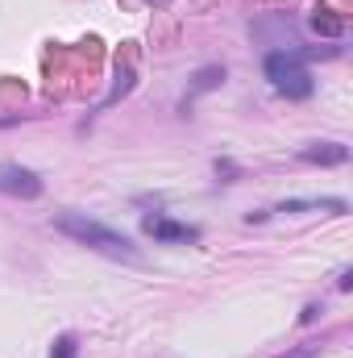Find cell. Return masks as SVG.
Listing matches in <instances>:
<instances>
[{"label":"cell","mask_w":353,"mask_h":358,"mask_svg":"<svg viewBox=\"0 0 353 358\" xmlns=\"http://www.w3.org/2000/svg\"><path fill=\"white\" fill-rule=\"evenodd\" d=\"M54 229H59V234H67L71 242L88 246V250L108 255V259H121V263H142L137 246H133L125 234L108 229L104 221H96V217H88V213H59V217H54Z\"/></svg>","instance_id":"cell-1"},{"label":"cell","mask_w":353,"mask_h":358,"mask_svg":"<svg viewBox=\"0 0 353 358\" xmlns=\"http://www.w3.org/2000/svg\"><path fill=\"white\" fill-rule=\"evenodd\" d=\"M262 67H266V80L283 92V96H291V100H308L312 88H316L312 76H308V67H303V59L295 50H270Z\"/></svg>","instance_id":"cell-2"},{"label":"cell","mask_w":353,"mask_h":358,"mask_svg":"<svg viewBox=\"0 0 353 358\" xmlns=\"http://www.w3.org/2000/svg\"><path fill=\"white\" fill-rule=\"evenodd\" d=\"M142 229H146L154 242H167V246H175V242H200V229H195V225L171 221L167 213H150V217H142Z\"/></svg>","instance_id":"cell-3"},{"label":"cell","mask_w":353,"mask_h":358,"mask_svg":"<svg viewBox=\"0 0 353 358\" xmlns=\"http://www.w3.org/2000/svg\"><path fill=\"white\" fill-rule=\"evenodd\" d=\"M0 192L21 196V200H33V196H42V179H38V171H29V167H0Z\"/></svg>","instance_id":"cell-4"},{"label":"cell","mask_w":353,"mask_h":358,"mask_svg":"<svg viewBox=\"0 0 353 358\" xmlns=\"http://www.w3.org/2000/svg\"><path fill=\"white\" fill-rule=\"evenodd\" d=\"M299 159L303 163H320V167H337V163L350 159V146H341V142H312V146L299 150Z\"/></svg>","instance_id":"cell-5"},{"label":"cell","mask_w":353,"mask_h":358,"mask_svg":"<svg viewBox=\"0 0 353 358\" xmlns=\"http://www.w3.org/2000/svg\"><path fill=\"white\" fill-rule=\"evenodd\" d=\"M299 208H329V213H345V200H287L278 204V213H299Z\"/></svg>","instance_id":"cell-6"},{"label":"cell","mask_w":353,"mask_h":358,"mask_svg":"<svg viewBox=\"0 0 353 358\" xmlns=\"http://www.w3.org/2000/svg\"><path fill=\"white\" fill-rule=\"evenodd\" d=\"M312 25H316V34H329V38H337V34H341V21H337V17H329V8H316Z\"/></svg>","instance_id":"cell-7"},{"label":"cell","mask_w":353,"mask_h":358,"mask_svg":"<svg viewBox=\"0 0 353 358\" xmlns=\"http://www.w3.org/2000/svg\"><path fill=\"white\" fill-rule=\"evenodd\" d=\"M80 355V342H75V334H63L54 346H50V358H75Z\"/></svg>","instance_id":"cell-8"},{"label":"cell","mask_w":353,"mask_h":358,"mask_svg":"<svg viewBox=\"0 0 353 358\" xmlns=\"http://www.w3.org/2000/svg\"><path fill=\"white\" fill-rule=\"evenodd\" d=\"M220 80H225V71H220V67H204V71L195 76V92H204V88H216Z\"/></svg>","instance_id":"cell-9"},{"label":"cell","mask_w":353,"mask_h":358,"mask_svg":"<svg viewBox=\"0 0 353 358\" xmlns=\"http://www.w3.org/2000/svg\"><path fill=\"white\" fill-rule=\"evenodd\" d=\"M216 176H237V167L229 159H216Z\"/></svg>","instance_id":"cell-10"},{"label":"cell","mask_w":353,"mask_h":358,"mask_svg":"<svg viewBox=\"0 0 353 358\" xmlns=\"http://www.w3.org/2000/svg\"><path fill=\"white\" fill-rule=\"evenodd\" d=\"M150 4H167V0H150Z\"/></svg>","instance_id":"cell-11"}]
</instances>
